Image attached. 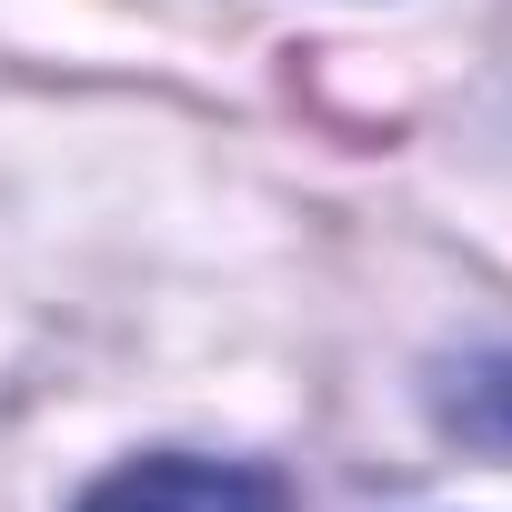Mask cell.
Returning <instances> with one entry per match:
<instances>
[{"instance_id": "2", "label": "cell", "mask_w": 512, "mask_h": 512, "mask_svg": "<svg viewBox=\"0 0 512 512\" xmlns=\"http://www.w3.org/2000/svg\"><path fill=\"white\" fill-rule=\"evenodd\" d=\"M432 422H442L452 442H472V452H502V462H512V352L492 342V352L442 362V382H432Z\"/></svg>"}, {"instance_id": "1", "label": "cell", "mask_w": 512, "mask_h": 512, "mask_svg": "<svg viewBox=\"0 0 512 512\" xmlns=\"http://www.w3.org/2000/svg\"><path fill=\"white\" fill-rule=\"evenodd\" d=\"M81 512H292L272 472L251 462H201V452H151V462H121L81 492Z\"/></svg>"}]
</instances>
